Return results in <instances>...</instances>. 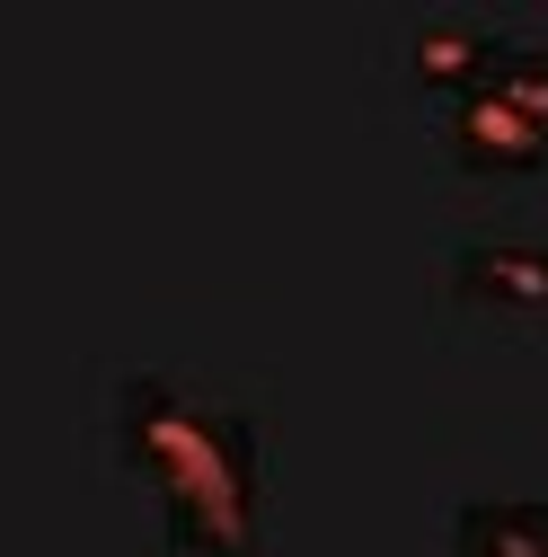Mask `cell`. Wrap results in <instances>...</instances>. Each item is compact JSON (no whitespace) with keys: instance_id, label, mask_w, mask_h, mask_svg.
I'll return each instance as SVG.
<instances>
[{"instance_id":"3","label":"cell","mask_w":548,"mask_h":557,"mask_svg":"<svg viewBox=\"0 0 548 557\" xmlns=\"http://www.w3.org/2000/svg\"><path fill=\"white\" fill-rule=\"evenodd\" d=\"M443 284L469 310H548V239L539 231H460L443 257Z\"/></svg>"},{"instance_id":"1","label":"cell","mask_w":548,"mask_h":557,"mask_svg":"<svg viewBox=\"0 0 548 557\" xmlns=\"http://www.w3.org/2000/svg\"><path fill=\"white\" fill-rule=\"evenodd\" d=\"M107 434L133 478L160 486V531L177 557H265L257 522V425L222 398H195L169 372H124L107 398Z\"/></svg>"},{"instance_id":"4","label":"cell","mask_w":548,"mask_h":557,"mask_svg":"<svg viewBox=\"0 0 548 557\" xmlns=\"http://www.w3.org/2000/svg\"><path fill=\"white\" fill-rule=\"evenodd\" d=\"M513 36L522 27L496 18V10H425V18H407V72H416L434 98H451V89H469L477 72H487Z\"/></svg>"},{"instance_id":"2","label":"cell","mask_w":548,"mask_h":557,"mask_svg":"<svg viewBox=\"0 0 548 557\" xmlns=\"http://www.w3.org/2000/svg\"><path fill=\"white\" fill-rule=\"evenodd\" d=\"M443 143L469 169H531L548 151V36H513L469 89L443 98Z\"/></svg>"},{"instance_id":"5","label":"cell","mask_w":548,"mask_h":557,"mask_svg":"<svg viewBox=\"0 0 548 557\" xmlns=\"http://www.w3.org/2000/svg\"><path fill=\"white\" fill-rule=\"evenodd\" d=\"M451 557H548V496H469V505H451Z\"/></svg>"}]
</instances>
